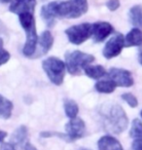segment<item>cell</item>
<instances>
[{
	"label": "cell",
	"mask_w": 142,
	"mask_h": 150,
	"mask_svg": "<svg viewBox=\"0 0 142 150\" xmlns=\"http://www.w3.org/2000/svg\"><path fill=\"white\" fill-rule=\"evenodd\" d=\"M88 9H89L88 0H68V1L57 2V18L77 19L86 14Z\"/></svg>",
	"instance_id": "4"
},
{
	"label": "cell",
	"mask_w": 142,
	"mask_h": 150,
	"mask_svg": "<svg viewBox=\"0 0 142 150\" xmlns=\"http://www.w3.org/2000/svg\"><path fill=\"white\" fill-rule=\"evenodd\" d=\"M66 139L69 142H75L80 139L86 134V125L85 122L81 118L70 119L67 124L65 125Z\"/></svg>",
	"instance_id": "9"
},
{
	"label": "cell",
	"mask_w": 142,
	"mask_h": 150,
	"mask_svg": "<svg viewBox=\"0 0 142 150\" xmlns=\"http://www.w3.org/2000/svg\"><path fill=\"white\" fill-rule=\"evenodd\" d=\"M36 0H13L9 7L11 13L17 14L18 16L23 13H34Z\"/></svg>",
	"instance_id": "12"
},
{
	"label": "cell",
	"mask_w": 142,
	"mask_h": 150,
	"mask_svg": "<svg viewBox=\"0 0 142 150\" xmlns=\"http://www.w3.org/2000/svg\"><path fill=\"white\" fill-rule=\"evenodd\" d=\"M116 85L111 80H101L95 83V89L101 94H111L116 89Z\"/></svg>",
	"instance_id": "20"
},
{
	"label": "cell",
	"mask_w": 142,
	"mask_h": 150,
	"mask_svg": "<svg viewBox=\"0 0 142 150\" xmlns=\"http://www.w3.org/2000/svg\"><path fill=\"white\" fill-rule=\"evenodd\" d=\"M10 58V53L4 49V42H3L2 38H0V67L8 62Z\"/></svg>",
	"instance_id": "23"
},
{
	"label": "cell",
	"mask_w": 142,
	"mask_h": 150,
	"mask_svg": "<svg viewBox=\"0 0 142 150\" xmlns=\"http://www.w3.org/2000/svg\"><path fill=\"white\" fill-rule=\"evenodd\" d=\"M132 150H142V139H135L131 145Z\"/></svg>",
	"instance_id": "26"
},
{
	"label": "cell",
	"mask_w": 142,
	"mask_h": 150,
	"mask_svg": "<svg viewBox=\"0 0 142 150\" xmlns=\"http://www.w3.org/2000/svg\"><path fill=\"white\" fill-rule=\"evenodd\" d=\"M142 45V30L132 28L125 37V47H134Z\"/></svg>",
	"instance_id": "16"
},
{
	"label": "cell",
	"mask_w": 142,
	"mask_h": 150,
	"mask_svg": "<svg viewBox=\"0 0 142 150\" xmlns=\"http://www.w3.org/2000/svg\"><path fill=\"white\" fill-rule=\"evenodd\" d=\"M121 98H122L123 100H125L129 106L132 107V108H134V107H136L138 105V100L136 97L131 94V93H125V94L122 95Z\"/></svg>",
	"instance_id": "24"
},
{
	"label": "cell",
	"mask_w": 142,
	"mask_h": 150,
	"mask_svg": "<svg viewBox=\"0 0 142 150\" xmlns=\"http://www.w3.org/2000/svg\"><path fill=\"white\" fill-rule=\"evenodd\" d=\"M113 32V26L107 22H97L92 25V37L93 42L100 43Z\"/></svg>",
	"instance_id": "10"
},
{
	"label": "cell",
	"mask_w": 142,
	"mask_h": 150,
	"mask_svg": "<svg viewBox=\"0 0 142 150\" xmlns=\"http://www.w3.org/2000/svg\"><path fill=\"white\" fill-rule=\"evenodd\" d=\"M25 150H37V148H36L35 146H33L31 143L26 142L25 144Z\"/></svg>",
	"instance_id": "28"
},
{
	"label": "cell",
	"mask_w": 142,
	"mask_h": 150,
	"mask_svg": "<svg viewBox=\"0 0 142 150\" xmlns=\"http://www.w3.org/2000/svg\"><path fill=\"white\" fill-rule=\"evenodd\" d=\"M13 0H0V3H3V4H6V3L12 2Z\"/></svg>",
	"instance_id": "31"
},
{
	"label": "cell",
	"mask_w": 142,
	"mask_h": 150,
	"mask_svg": "<svg viewBox=\"0 0 142 150\" xmlns=\"http://www.w3.org/2000/svg\"><path fill=\"white\" fill-rule=\"evenodd\" d=\"M140 114H141V117H142V110H141V112H140Z\"/></svg>",
	"instance_id": "32"
},
{
	"label": "cell",
	"mask_w": 142,
	"mask_h": 150,
	"mask_svg": "<svg viewBox=\"0 0 142 150\" xmlns=\"http://www.w3.org/2000/svg\"><path fill=\"white\" fill-rule=\"evenodd\" d=\"M85 74L92 79H99L107 74L105 68L102 65H88L85 67Z\"/></svg>",
	"instance_id": "19"
},
{
	"label": "cell",
	"mask_w": 142,
	"mask_h": 150,
	"mask_svg": "<svg viewBox=\"0 0 142 150\" xmlns=\"http://www.w3.org/2000/svg\"><path fill=\"white\" fill-rule=\"evenodd\" d=\"M106 7L110 11H116L120 7V1L119 0H108L106 2Z\"/></svg>",
	"instance_id": "25"
},
{
	"label": "cell",
	"mask_w": 142,
	"mask_h": 150,
	"mask_svg": "<svg viewBox=\"0 0 142 150\" xmlns=\"http://www.w3.org/2000/svg\"><path fill=\"white\" fill-rule=\"evenodd\" d=\"M42 67L53 84L59 86L63 83L66 68L64 62L56 57H50L43 61Z\"/></svg>",
	"instance_id": "5"
},
{
	"label": "cell",
	"mask_w": 142,
	"mask_h": 150,
	"mask_svg": "<svg viewBox=\"0 0 142 150\" xmlns=\"http://www.w3.org/2000/svg\"><path fill=\"white\" fill-rule=\"evenodd\" d=\"M138 62L142 65V47L139 49V52H138Z\"/></svg>",
	"instance_id": "30"
},
{
	"label": "cell",
	"mask_w": 142,
	"mask_h": 150,
	"mask_svg": "<svg viewBox=\"0 0 142 150\" xmlns=\"http://www.w3.org/2000/svg\"><path fill=\"white\" fill-rule=\"evenodd\" d=\"M98 115L104 129L112 134H122L129 126L128 116L118 103H108L99 107Z\"/></svg>",
	"instance_id": "1"
},
{
	"label": "cell",
	"mask_w": 142,
	"mask_h": 150,
	"mask_svg": "<svg viewBox=\"0 0 142 150\" xmlns=\"http://www.w3.org/2000/svg\"><path fill=\"white\" fill-rule=\"evenodd\" d=\"M63 107H64L65 114L68 118H70V119L76 118L77 114L79 112V106H78V104L76 103V101L73 100H66L64 101Z\"/></svg>",
	"instance_id": "21"
},
{
	"label": "cell",
	"mask_w": 142,
	"mask_h": 150,
	"mask_svg": "<svg viewBox=\"0 0 142 150\" xmlns=\"http://www.w3.org/2000/svg\"><path fill=\"white\" fill-rule=\"evenodd\" d=\"M0 150H16V148L11 143H2Z\"/></svg>",
	"instance_id": "27"
},
{
	"label": "cell",
	"mask_w": 142,
	"mask_h": 150,
	"mask_svg": "<svg viewBox=\"0 0 142 150\" xmlns=\"http://www.w3.org/2000/svg\"><path fill=\"white\" fill-rule=\"evenodd\" d=\"M54 44V38L52 33L49 30H45L41 36L38 38L37 47H36L35 54L32 58H39L41 56H44L52 49Z\"/></svg>",
	"instance_id": "11"
},
{
	"label": "cell",
	"mask_w": 142,
	"mask_h": 150,
	"mask_svg": "<svg viewBox=\"0 0 142 150\" xmlns=\"http://www.w3.org/2000/svg\"><path fill=\"white\" fill-rule=\"evenodd\" d=\"M98 150H124L121 142L114 137L103 136L97 142Z\"/></svg>",
	"instance_id": "14"
},
{
	"label": "cell",
	"mask_w": 142,
	"mask_h": 150,
	"mask_svg": "<svg viewBox=\"0 0 142 150\" xmlns=\"http://www.w3.org/2000/svg\"><path fill=\"white\" fill-rule=\"evenodd\" d=\"M19 20L20 25H22L26 35V40L23 49V54L28 58H32L35 54L38 42L34 16L31 13H23L19 15Z\"/></svg>",
	"instance_id": "2"
},
{
	"label": "cell",
	"mask_w": 142,
	"mask_h": 150,
	"mask_svg": "<svg viewBox=\"0 0 142 150\" xmlns=\"http://www.w3.org/2000/svg\"><path fill=\"white\" fill-rule=\"evenodd\" d=\"M129 21L135 28H142V6L135 5L129 9Z\"/></svg>",
	"instance_id": "17"
},
{
	"label": "cell",
	"mask_w": 142,
	"mask_h": 150,
	"mask_svg": "<svg viewBox=\"0 0 142 150\" xmlns=\"http://www.w3.org/2000/svg\"><path fill=\"white\" fill-rule=\"evenodd\" d=\"M28 128L25 126H20L16 131L14 132L11 137L10 143L15 148L17 146H23L25 144V140L28 139Z\"/></svg>",
	"instance_id": "15"
},
{
	"label": "cell",
	"mask_w": 142,
	"mask_h": 150,
	"mask_svg": "<svg viewBox=\"0 0 142 150\" xmlns=\"http://www.w3.org/2000/svg\"><path fill=\"white\" fill-rule=\"evenodd\" d=\"M7 137V133L4 131H1L0 130V142H2L3 140L5 139V137Z\"/></svg>",
	"instance_id": "29"
},
{
	"label": "cell",
	"mask_w": 142,
	"mask_h": 150,
	"mask_svg": "<svg viewBox=\"0 0 142 150\" xmlns=\"http://www.w3.org/2000/svg\"><path fill=\"white\" fill-rule=\"evenodd\" d=\"M106 75L109 77V80L114 82L117 87L129 88V87L134 86V77H132L131 72L126 69L112 67L110 68Z\"/></svg>",
	"instance_id": "7"
},
{
	"label": "cell",
	"mask_w": 142,
	"mask_h": 150,
	"mask_svg": "<svg viewBox=\"0 0 142 150\" xmlns=\"http://www.w3.org/2000/svg\"><path fill=\"white\" fill-rule=\"evenodd\" d=\"M57 2L53 1L44 5L41 8V18L43 19L45 23L49 28H53L55 25L56 19L57 18Z\"/></svg>",
	"instance_id": "13"
},
{
	"label": "cell",
	"mask_w": 142,
	"mask_h": 150,
	"mask_svg": "<svg viewBox=\"0 0 142 150\" xmlns=\"http://www.w3.org/2000/svg\"><path fill=\"white\" fill-rule=\"evenodd\" d=\"M83 150H88V149H83Z\"/></svg>",
	"instance_id": "33"
},
{
	"label": "cell",
	"mask_w": 142,
	"mask_h": 150,
	"mask_svg": "<svg viewBox=\"0 0 142 150\" xmlns=\"http://www.w3.org/2000/svg\"><path fill=\"white\" fill-rule=\"evenodd\" d=\"M129 136H131V137H132V139H142V122L139 119H134V121H132Z\"/></svg>",
	"instance_id": "22"
},
{
	"label": "cell",
	"mask_w": 142,
	"mask_h": 150,
	"mask_svg": "<svg viewBox=\"0 0 142 150\" xmlns=\"http://www.w3.org/2000/svg\"><path fill=\"white\" fill-rule=\"evenodd\" d=\"M95 61V57L90 54L75 50L65 54V67L71 75H78Z\"/></svg>",
	"instance_id": "3"
},
{
	"label": "cell",
	"mask_w": 142,
	"mask_h": 150,
	"mask_svg": "<svg viewBox=\"0 0 142 150\" xmlns=\"http://www.w3.org/2000/svg\"><path fill=\"white\" fill-rule=\"evenodd\" d=\"M65 34L72 44L81 45L92 37V25L89 23H84L70 26L65 30Z\"/></svg>",
	"instance_id": "6"
},
{
	"label": "cell",
	"mask_w": 142,
	"mask_h": 150,
	"mask_svg": "<svg viewBox=\"0 0 142 150\" xmlns=\"http://www.w3.org/2000/svg\"><path fill=\"white\" fill-rule=\"evenodd\" d=\"M124 47H125V37L123 36V34L117 33L107 41L102 54L107 59H113L120 55Z\"/></svg>",
	"instance_id": "8"
},
{
	"label": "cell",
	"mask_w": 142,
	"mask_h": 150,
	"mask_svg": "<svg viewBox=\"0 0 142 150\" xmlns=\"http://www.w3.org/2000/svg\"><path fill=\"white\" fill-rule=\"evenodd\" d=\"M14 105L11 100L0 95V118L7 120L12 116Z\"/></svg>",
	"instance_id": "18"
}]
</instances>
